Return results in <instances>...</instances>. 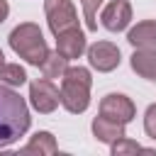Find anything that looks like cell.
I'll use <instances>...</instances> for the list:
<instances>
[{
  "label": "cell",
  "mask_w": 156,
  "mask_h": 156,
  "mask_svg": "<svg viewBox=\"0 0 156 156\" xmlns=\"http://www.w3.org/2000/svg\"><path fill=\"white\" fill-rule=\"evenodd\" d=\"M7 12H10V7H7V2H5V0H0V22H5V17H7Z\"/></svg>",
  "instance_id": "obj_19"
},
{
  "label": "cell",
  "mask_w": 156,
  "mask_h": 156,
  "mask_svg": "<svg viewBox=\"0 0 156 156\" xmlns=\"http://www.w3.org/2000/svg\"><path fill=\"white\" fill-rule=\"evenodd\" d=\"M56 51L66 61L78 58L85 51V34L80 32V27H73V29H66V32L56 34Z\"/></svg>",
  "instance_id": "obj_9"
},
{
  "label": "cell",
  "mask_w": 156,
  "mask_h": 156,
  "mask_svg": "<svg viewBox=\"0 0 156 156\" xmlns=\"http://www.w3.org/2000/svg\"><path fill=\"white\" fill-rule=\"evenodd\" d=\"M144 129H146V134L151 139H156V102L149 105V110L144 115Z\"/></svg>",
  "instance_id": "obj_18"
},
{
  "label": "cell",
  "mask_w": 156,
  "mask_h": 156,
  "mask_svg": "<svg viewBox=\"0 0 156 156\" xmlns=\"http://www.w3.org/2000/svg\"><path fill=\"white\" fill-rule=\"evenodd\" d=\"M44 12H46L49 29L54 32V37L66 32V29L78 27V17H76L71 0H44Z\"/></svg>",
  "instance_id": "obj_4"
},
{
  "label": "cell",
  "mask_w": 156,
  "mask_h": 156,
  "mask_svg": "<svg viewBox=\"0 0 156 156\" xmlns=\"http://www.w3.org/2000/svg\"><path fill=\"white\" fill-rule=\"evenodd\" d=\"M127 41L136 49H149L156 46V22H139L134 29H129Z\"/></svg>",
  "instance_id": "obj_12"
},
{
  "label": "cell",
  "mask_w": 156,
  "mask_h": 156,
  "mask_svg": "<svg viewBox=\"0 0 156 156\" xmlns=\"http://www.w3.org/2000/svg\"><path fill=\"white\" fill-rule=\"evenodd\" d=\"M10 46H12V51H15L17 56H22V58H24L27 63H32V66H41V61H44L46 54H49V46H46V41H44L41 29H39L37 24H32V22H24V24H20V27L12 29V34H10Z\"/></svg>",
  "instance_id": "obj_3"
},
{
  "label": "cell",
  "mask_w": 156,
  "mask_h": 156,
  "mask_svg": "<svg viewBox=\"0 0 156 156\" xmlns=\"http://www.w3.org/2000/svg\"><path fill=\"white\" fill-rule=\"evenodd\" d=\"M134 151H144V146H139L136 141H129L127 136H122V139H117V141L112 144V154H115V156H122V154H134Z\"/></svg>",
  "instance_id": "obj_17"
},
{
  "label": "cell",
  "mask_w": 156,
  "mask_h": 156,
  "mask_svg": "<svg viewBox=\"0 0 156 156\" xmlns=\"http://www.w3.org/2000/svg\"><path fill=\"white\" fill-rule=\"evenodd\" d=\"M100 20H102V27H105V29H110V32H122V29L129 24V20H132V5H129L127 0H112V2L102 10Z\"/></svg>",
  "instance_id": "obj_8"
},
{
  "label": "cell",
  "mask_w": 156,
  "mask_h": 156,
  "mask_svg": "<svg viewBox=\"0 0 156 156\" xmlns=\"http://www.w3.org/2000/svg\"><path fill=\"white\" fill-rule=\"evenodd\" d=\"M2 63H5V56H2V51H0V66H2Z\"/></svg>",
  "instance_id": "obj_20"
},
{
  "label": "cell",
  "mask_w": 156,
  "mask_h": 156,
  "mask_svg": "<svg viewBox=\"0 0 156 156\" xmlns=\"http://www.w3.org/2000/svg\"><path fill=\"white\" fill-rule=\"evenodd\" d=\"M29 100H32V107H34L37 112L49 115V112H54V110L58 107L61 93H58V88H56L49 78H44V80H34V83L29 85Z\"/></svg>",
  "instance_id": "obj_5"
},
{
  "label": "cell",
  "mask_w": 156,
  "mask_h": 156,
  "mask_svg": "<svg viewBox=\"0 0 156 156\" xmlns=\"http://www.w3.org/2000/svg\"><path fill=\"white\" fill-rule=\"evenodd\" d=\"M56 151H58V146L49 132H37L32 136V141L22 149V154H56Z\"/></svg>",
  "instance_id": "obj_13"
},
{
  "label": "cell",
  "mask_w": 156,
  "mask_h": 156,
  "mask_svg": "<svg viewBox=\"0 0 156 156\" xmlns=\"http://www.w3.org/2000/svg\"><path fill=\"white\" fill-rule=\"evenodd\" d=\"M41 73H44V78H49V80H54V78H61L63 76V71H66V58L58 54V51H49L46 54V58L41 61Z\"/></svg>",
  "instance_id": "obj_14"
},
{
  "label": "cell",
  "mask_w": 156,
  "mask_h": 156,
  "mask_svg": "<svg viewBox=\"0 0 156 156\" xmlns=\"http://www.w3.org/2000/svg\"><path fill=\"white\" fill-rule=\"evenodd\" d=\"M132 63V71L139 73L141 78H149V80H156V49H136L129 58Z\"/></svg>",
  "instance_id": "obj_10"
},
{
  "label": "cell",
  "mask_w": 156,
  "mask_h": 156,
  "mask_svg": "<svg viewBox=\"0 0 156 156\" xmlns=\"http://www.w3.org/2000/svg\"><path fill=\"white\" fill-rule=\"evenodd\" d=\"M29 110L24 98L15 93L10 85L0 83V149L15 144L29 129Z\"/></svg>",
  "instance_id": "obj_1"
},
{
  "label": "cell",
  "mask_w": 156,
  "mask_h": 156,
  "mask_svg": "<svg viewBox=\"0 0 156 156\" xmlns=\"http://www.w3.org/2000/svg\"><path fill=\"white\" fill-rule=\"evenodd\" d=\"M93 134H95V139H100V141H105V144H115L117 139L127 136V134H124V124L112 122V119H107V117H102V115L93 119Z\"/></svg>",
  "instance_id": "obj_11"
},
{
  "label": "cell",
  "mask_w": 156,
  "mask_h": 156,
  "mask_svg": "<svg viewBox=\"0 0 156 156\" xmlns=\"http://www.w3.org/2000/svg\"><path fill=\"white\" fill-rule=\"evenodd\" d=\"M88 61L95 71L100 73H107V71H115L119 66V49L110 41H98L88 49Z\"/></svg>",
  "instance_id": "obj_7"
},
{
  "label": "cell",
  "mask_w": 156,
  "mask_h": 156,
  "mask_svg": "<svg viewBox=\"0 0 156 156\" xmlns=\"http://www.w3.org/2000/svg\"><path fill=\"white\" fill-rule=\"evenodd\" d=\"M83 2V12H85V24L90 32H98V7L102 5V0H80Z\"/></svg>",
  "instance_id": "obj_16"
},
{
  "label": "cell",
  "mask_w": 156,
  "mask_h": 156,
  "mask_svg": "<svg viewBox=\"0 0 156 156\" xmlns=\"http://www.w3.org/2000/svg\"><path fill=\"white\" fill-rule=\"evenodd\" d=\"M61 78V105L73 115L85 112L90 105V71L83 66H66Z\"/></svg>",
  "instance_id": "obj_2"
},
{
  "label": "cell",
  "mask_w": 156,
  "mask_h": 156,
  "mask_svg": "<svg viewBox=\"0 0 156 156\" xmlns=\"http://www.w3.org/2000/svg\"><path fill=\"white\" fill-rule=\"evenodd\" d=\"M100 115H102V117H107V119H112V122L127 124V122H132V119H134L136 107H134V102H132L127 95L110 93V95H105V98H102V102H100Z\"/></svg>",
  "instance_id": "obj_6"
},
{
  "label": "cell",
  "mask_w": 156,
  "mask_h": 156,
  "mask_svg": "<svg viewBox=\"0 0 156 156\" xmlns=\"http://www.w3.org/2000/svg\"><path fill=\"white\" fill-rule=\"evenodd\" d=\"M0 80L5 85H22L27 80V73L20 63H2L0 66Z\"/></svg>",
  "instance_id": "obj_15"
}]
</instances>
